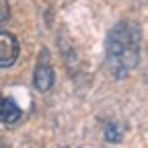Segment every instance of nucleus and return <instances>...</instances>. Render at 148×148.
Segmentation results:
<instances>
[{"mask_svg": "<svg viewBox=\"0 0 148 148\" xmlns=\"http://www.w3.org/2000/svg\"><path fill=\"white\" fill-rule=\"evenodd\" d=\"M142 33L136 23H117L107 35V68L115 78H125L138 66Z\"/></svg>", "mask_w": 148, "mask_h": 148, "instance_id": "obj_1", "label": "nucleus"}, {"mask_svg": "<svg viewBox=\"0 0 148 148\" xmlns=\"http://www.w3.org/2000/svg\"><path fill=\"white\" fill-rule=\"evenodd\" d=\"M33 84L37 90H49L51 84H53V68L45 62H39V66L35 68V74H33Z\"/></svg>", "mask_w": 148, "mask_h": 148, "instance_id": "obj_3", "label": "nucleus"}, {"mask_svg": "<svg viewBox=\"0 0 148 148\" xmlns=\"http://www.w3.org/2000/svg\"><path fill=\"white\" fill-rule=\"evenodd\" d=\"M18 117H21V109H18V105L12 99H8V97L0 99V123L12 125V123L18 121Z\"/></svg>", "mask_w": 148, "mask_h": 148, "instance_id": "obj_4", "label": "nucleus"}, {"mask_svg": "<svg viewBox=\"0 0 148 148\" xmlns=\"http://www.w3.org/2000/svg\"><path fill=\"white\" fill-rule=\"evenodd\" d=\"M121 136H123V127H121L119 123L111 121V123L105 125V138H107L109 142H119Z\"/></svg>", "mask_w": 148, "mask_h": 148, "instance_id": "obj_5", "label": "nucleus"}, {"mask_svg": "<svg viewBox=\"0 0 148 148\" xmlns=\"http://www.w3.org/2000/svg\"><path fill=\"white\" fill-rule=\"evenodd\" d=\"M18 51H21V47H18L16 37L8 31L0 29V68L12 66L18 58Z\"/></svg>", "mask_w": 148, "mask_h": 148, "instance_id": "obj_2", "label": "nucleus"}, {"mask_svg": "<svg viewBox=\"0 0 148 148\" xmlns=\"http://www.w3.org/2000/svg\"><path fill=\"white\" fill-rule=\"evenodd\" d=\"M10 16V6H8V0H0V27H2Z\"/></svg>", "mask_w": 148, "mask_h": 148, "instance_id": "obj_6", "label": "nucleus"}]
</instances>
